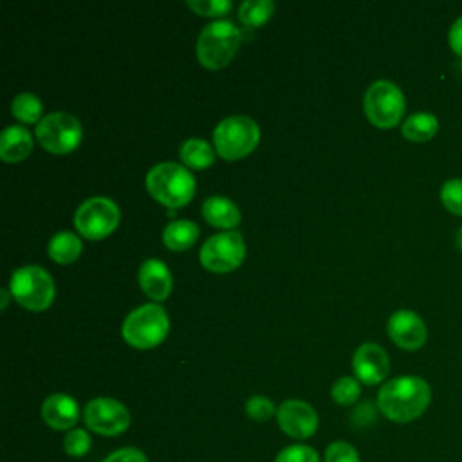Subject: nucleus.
I'll return each mask as SVG.
<instances>
[{
	"instance_id": "7ed1b4c3",
	"label": "nucleus",
	"mask_w": 462,
	"mask_h": 462,
	"mask_svg": "<svg viewBox=\"0 0 462 462\" xmlns=\"http://www.w3.org/2000/svg\"><path fill=\"white\" fill-rule=\"evenodd\" d=\"M240 29L227 18H217L202 27L197 38V58L208 69H220L240 45Z\"/></svg>"
},
{
	"instance_id": "0eeeda50",
	"label": "nucleus",
	"mask_w": 462,
	"mask_h": 462,
	"mask_svg": "<svg viewBox=\"0 0 462 462\" xmlns=\"http://www.w3.org/2000/svg\"><path fill=\"white\" fill-rule=\"evenodd\" d=\"M365 114L379 128L395 126L404 116V94L390 79L374 81L365 92Z\"/></svg>"
},
{
	"instance_id": "f257e3e1",
	"label": "nucleus",
	"mask_w": 462,
	"mask_h": 462,
	"mask_svg": "<svg viewBox=\"0 0 462 462\" xmlns=\"http://www.w3.org/2000/svg\"><path fill=\"white\" fill-rule=\"evenodd\" d=\"M431 401L430 384L417 375H401L386 381L377 393L379 411L393 422L419 419Z\"/></svg>"
},
{
	"instance_id": "b1692460",
	"label": "nucleus",
	"mask_w": 462,
	"mask_h": 462,
	"mask_svg": "<svg viewBox=\"0 0 462 462\" xmlns=\"http://www.w3.org/2000/svg\"><path fill=\"white\" fill-rule=\"evenodd\" d=\"M274 11V2L271 0H244L238 7V16L247 27L263 23Z\"/></svg>"
},
{
	"instance_id": "6ab92c4d",
	"label": "nucleus",
	"mask_w": 462,
	"mask_h": 462,
	"mask_svg": "<svg viewBox=\"0 0 462 462\" xmlns=\"http://www.w3.org/2000/svg\"><path fill=\"white\" fill-rule=\"evenodd\" d=\"M439 130V119L431 112H413L410 114L402 126L401 134L413 143H426L430 141Z\"/></svg>"
},
{
	"instance_id": "a878e982",
	"label": "nucleus",
	"mask_w": 462,
	"mask_h": 462,
	"mask_svg": "<svg viewBox=\"0 0 462 462\" xmlns=\"http://www.w3.org/2000/svg\"><path fill=\"white\" fill-rule=\"evenodd\" d=\"M92 448V439L87 430L83 428H72L63 437V449L72 458L85 457Z\"/></svg>"
},
{
	"instance_id": "20e7f679",
	"label": "nucleus",
	"mask_w": 462,
	"mask_h": 462,
	"mask_svg": "<svg viewBox=\"0 0 462 462\" xmlns=\"http://www.w3.org/2000/svg\"><path fill=\"white\" fill-rule=\"evenodd\" d=\"M170 328L166 310L159 303H144L130 310L123 321V337L135 348H152L159 345Z\"/></svg>"
},
{
	"instance_id": "f8f14e48",
	"label": "nucleus",
	"mask_w": 462,
	"mask_h": 462,
	"mask_svg": "<svg viewBox=\"0 0 462 462\" xmlns=\"http://www.w3.org/2000/svg\"><path fill=\"white\" fill-rule=\"evenodd\" d=\"M276 420L282 431L296 440L312 437L319 424V417L316 410L307 401H301V399L283 401L278 406Z\"/></svg>"
},
{
	"instance_id": "72a5a7b5",
	"label": "nucleus",
	"mask_w": 462,
	"mask_h": 462,
	"mask_svg": "<svg viewBox=\"0 0 462 462\" xmlns=\"http://www.w3.org/2000/svg\"><path fill=\"white\" fill-rule=\"evenodd\" d=\"M0 294H2V309H5L7 301H9V292H7V289H0Z\"/></svg>"
},
{
	"instance_id": "393cba45",
	"label": "nucleus",
	"mask_w": 462,
	"mask_h": 462,
	"mask_svg": "<svg viewBox=\"0 0 462 462\" xmlns=\"http://www.w3.org/2000/svg\"><path fill=\"white\" fill-rule=\"evenodd\" d=\"M361 393V386H359V379L352 377V375H343L339 379L334 381L332 388H330V395L332 399L341 404V406H348L354 404L359 399Z\"/></svg>"
},
{
	"instance_id": "a211bd4d",
	"label": "nucleus",
	"mask_w": 462,
	"mask_h": 462,
	"mask_svg": "<svg viewBox=\"0 0 462 462\" xmlns=\"http://www.w3.org/2000/svg\"><path fill=\"white\" fill-rule=\"evenodd\" d=\"M204 218L218 227H235L240 222L238 206L222 195H211L202 202Z\"/></svg>"
},
{
	"instance_id": "c85d7f7f",
	"label": "nucleus",
	"mask_w": 462,
	"mask_h": 462,
	"mask_svg": "<svg viewBox=\"0 0 462 462\" xmlns=\"http://www.w3.org/2000/svg\"><path fill=\"white\" fill-rule=\"evenodd\" d=\"M274 462H319V455L307 444H291L276 455Z\"/></svg>"
},
{
	"instance_id": "412c9836",
	"label": "nucleus",
	"mask_w": 462,
	"mask_h": 462,
	"mask_svg": "<svg viewBox=\"0 0 462 462\" xmlns=\"http://www.w3.org/2000/svg\"><path fill=\"white\" fill-rule=\"evenodd\" d=\"M49 254L60 263L74 262L81 253V240L72 231H58L49 240Z\"/></svg>"
},
{
	"instance_id": "c756f323",
	"label": "nucleus",
	"mask_w": 462,
	"mask_h": 462,
	"mask_svg": "<svg viewBox=\"0 0 462 462\" xmlns=\"http://www.w3.org/2000/svg\"><path fill=\"white\" fill-rule=\"evenodd\" d=\"M325 462H361V457L350 442L334 440L325 449Z\"/></svg>"
},
{
	"instance_id": "f03ea898",
	"label": "nucleus",
	"mask_w": 462,
	"mask_h": 462,
	"mask_svg": "<svg viewBox=\"0 0 462 462\" xmlns=\"http://www.w3.org/2000/svg\"><path fill=\"white\" fill-rule=\"evenodd\" d=\"M148 191L168 208H179L191 200L195 193V177L191 171L171 161L159 162L146 173Z\"/></svg>"
},
{
	"instance_id": "1a4fd4ad",
	"label": "nucleus",
	"mask_w": 462,
	"mask_h": 462,
	"mask_svg": "<svg viewBox=\"0 0 462 462\" xmlns=\"http://www.w3.org/2000/svg\"><path fill=\"white\" fill-rule=\"evenodd\" d=\"M119 222V208L108 197H90L79 204L74 215L78 231L87 238H103L116 229Z\"/></svg>"
},
{
	"instance_id": "2eb2a0df",
	"label": "nucleus",
	"mask_w": 462,
	"mask_h": 462,
	"mask_svg": "<svg viewBox=\"0 0 462 462\" xmlns=\"http://www.w3.org/2000/svg\"><path fill=\"white\" fill-rule=\"evenodd\" d=\"M43 422L58 431H69L79 419V406L69 393H51L42 402Z\"/></svg>"
},
{
	"instance_id": "cd10ccee",
	"label": "nucleus",
	"mask_w": 462,
	"mask_h": 462,
	"mask_svg": "<svg viewBox=\"0 0 462 462\" xmlns=\"http://www.w3.org/2000/svg\"><path fill=\"white\" fill-rule=\"evenodd\" d=\"M245 413L249 419L256 420V422H265L269 420L276 411L278 408H274V402L265 397V395H253L245 401V406H244Z\"/></svg>"
},
{
	"instance_id": "9d476101",
	"label": "nucleus",
	"mask_w": 462,
	"mask_h": 462,
	"mask_svg": "<svg viewBox=\"0 0 462 462\" xmlns=\"http://www.w3.org/2000/svg\"><path fill=\"white\" fill-rule=\"evenodd\" d=\"M200 263L215 273H227L238 267L245 256V244L240 231H222L209 236L200 247Z\"/></svg>"
},
{
	"instance_id": "2f4dec72",
	"label": "nucleus",
	"mask_w": 462,
	"mask_h": 462,
	"mask_svg": "<svg viewBox=\"0 0 462 462\" xmlns=\"http://www.w3.org/2000/svg\"><path fill=\"white\" fill-rule=\"evenodd\" d=\"M103 462H150V460L144 455V451H141L139 448L126 446V448H119V449L108 453L103 458Z\"/></svg>"
},
{
	"instance_id": "ddd939ff",
	"label": "nucleus",
	"mask_w": 462,
	"mask_h": 462,
	"mask_svg": "<svg viewBox=\"0 0 462 462\" xmlns=\"http://www.w3.org/2000/svg\"><path fill=\"white\" fill-rule=\"evenodd\" d=\"M390 339L404 350H419L428 337V328L424 319L408 309L395 310L386 323Z\"/></svg>"
},
{
	"instance_id": "5701e85b",
	"label": "nucleus",
	"mask_w": 462,
	"mask_h": 462,
	"mask_svg": "<svg viewBox=\"0 0 462 462\" xmlns=\"http://www.w3.org/2000/svg\"><path fill=\"white\" fill-rule=\"evenodd\" d=\"M42 99L32 92H20L11 101V112L23 123H34L42 117Z\"/></svg>"
},
{
	"instance_id": "4be33fe9",
	"label": "nucleus",
	"mask_w": 462,
	"mask_h": 462,
	"mask_svg": "<svg viewBox=\"0 0 462 462\" xmlns=\"http://www.w3.org/2000/svg\"><path fill=\"white\" fill-rule=\"evenodd\" d=\"M180 159L191 168H206L215 161L213 146L199 137L186 139L179 148Z\"/></svg>"
},
{
	"instance_id": "f704fd0d",
	"label": "nucleus",
	"mask_w": 462,
	"mask_h": 462,
	"mask_svg": "<svg viewBox=\"0 0 462 462\" xmlns=\"http://www.w3.org/2000/svg\"><path fill=\"white\" fill-rule=\"evenodd\" d=\"M455 242H457V247L462 251V226H460V229L457 231V236H455Z\"/></svg>"
},
{
	"instance_id": "473e14b6",
	"label": "nucleus",
	"mask_w": 462,
	"mask_h": 462,
	"mask_svg": "<svg viewBox=\"0 0 462 462\" xmlns=\"http://www.w3.org/2000/svg\"><path fill=\"white\" fill-rule=\"evenodd\" d=\"M448 43L451 47V51L462 58V16H458L448 32Z\"/></svg>"
},
{
	"instance_id": "7c9ffc66",
	"label": "nucleus",
	"mask_w": 462,
	"mask_h": 462,
	"mask_svg": "<svg viewBox=\"0 0 462 462\" xmlns=\"http://www.w3.org/2000/svg\"><path fill=\"white\" fill-rule=\"evenodd\" d=\"M186 5L195 13L208 16L226 14L233 7L231 0H186Z\"/></svg>"
},
{
	"instance_id": "4468645a",
	"label": "nucleus",
	"mask_w": 462,
	"mask_h": 462,
	"mask_svg": "<svg viewBox=\"0 0 462 462\" xmlns=\"http://www.w3.org/2000/svg\"><path fill=\"white\" fill-rule=\"evenodd\" d=\"M352 368L361 383L377 384L388 375L390 359L386 350L377 343H363L354 352Z\"/></svg>"
},
{
	"instance_id": "dca6fc26",
	"label": "nucleus",
	"mask_w": 462,
	"mask_h": 462,
	"mask_svg": "<svg viewBox=\"0 0 462 462\" xmlns=\"http://www.w3.org/2000/svg\"><path fill=\"white\" fill-rule=\"evenodd\" d=\"M139 283L141 289L153 300H164L171 292V273L164 262L159 258H146L139 265Z\"/></svg>"
},
{
	"instance_id": "39448f33",
	"label": "nucleus",
	"mask_w": 462,
	"mask_h": 462,
	"mask_svg": "<svg viewBox=\"0 0 462 462\" xmlns=\"http://www.w3.org/2000/svg\"><path fill=\"white\" fill-rule=\"evenodd\" d=\"M260 141V128L254 119L236 114L224 117L213 130V144L227 161L247 155Z\"/></svg>"
},
{
	"instance_id": "423d86ee",
	"label": "nucleus",
	"mask_w": 462,
	"mask_h": 462,
	"mask_svg": "<svg viewBox=\"0 0 462 462\" xmlns=\"http://www.w3.org/2000/svg\"><path fill=\"white\" fill-rule=\"evenodd\" d=\"M9 291L20 305L31 310H42L54 298V280L40 265H23L13 271Z\"/></svg>"
},
{
	"instance_id": "aec40b11",
	"label": "nucleus",
	"mask_w": 462,
	"mask_h": 462,
	"mask_svg": "<svg viewBox=\"0 0 462 462\" xmlns=\"http://www.w3.org/2000/svg\"><path fill=\"white\" fill-rule=\"evenodd\" d=\"M197 236H199V226L184 218L171 220L162 231L164 244L173 251L188 249L197 240Z\"/></svg>"
},
{
	"instance_id": "9b49d317",
	"label": "nucleus",
	"mask_w": 462,
	"mask_h": 462,
	"mask_svg": "<svg viewBox=\"0 0 462 462\" xmlns=\"http://www.w3.org/2000/svg\"><path fill=\"white\" fill-rule=\"evenodd\" d=\"M85 426L105 437H117L125 433L130 426V411L128 408L112 397H96L87 402L83 410Z\"/></svg>"
},
{
	"instance_id": "bb28decb",
	"label": "nucleus",
	"mask_w": 462,
	"mask_h": 462,
	"mask_svg": "<svg viewBox=\"0 0 462 462\" xmlns=\"http://www.w3.org/2000/svg\"><path fill=\"white\" fill-rule=\"evenodd\" d=\"M440 202L449 213L462 217V179H449L442 184Z\"/></svg>"
},
{
	"instance_id": "f3484780",
	"label": "nucleus",
	"mask_w": 462,
	"mask_h": 462,
	"mask_svg": "<svg viewBox=\"0 0 462 462\" xmlns=\"http://www.w3.org/2000/svg\"><path fill=\"white\" fill-rule=\"evenodd\" d=\"M32 150V137L22 125H9L0 135V157L7 162L22 161Z\"/></svg>"
},
{
	"instance_id": "6e6552de",
	"label": "nucleus",
	"mask_w": 462,
	"mask_h": 462,
	"mask_svg": "<svg viewBox=\"0 0 462 462\" xmlns=\"http://www.w3.org/2000/svg\"><path fill=\"white\" fill-rule=\"evenodd\" d=\"M36 137L40 144L54 153H65L74 150L81 137V123L76 116L58 110L43 116L36 125Z\"/></svg>"
}]
</instances>
